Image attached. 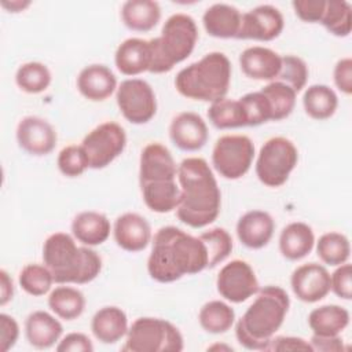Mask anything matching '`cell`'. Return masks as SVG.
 <instances>
[{
	"label": "cell",
	"mask_w": 352,
	"mask_h": 352,
	"mask_svg": "<svg viewBox=\"0 0 352 352\" xmlns=\"http://www.w3.org/2000/svg\"><path fill=\"white\" fill-rule=\"evenodd\" d=\"M58 352H92L94 345L88 336L82 333H70L56 345Z\"/></svg>",
	"instance_id": "cell-49"
},
{
	"label": "cell",
	"mask_w": 352,
	"mask_h": 352,
	"mask_svg": "<svg viewBox=\"0 0 352 352\" xmlns=\"http://www.w3.org/2000/svg\"><path fill=\"white\" fill-rule=\"evenodd\" d=\"M298 162L294 143L283 136L268 139L256 161V176L267 187L283 186Z\"/></svg>",
	"instance_id": "cell-8"
},
{
	"label": "cell",
	"mask_w": 352,
	"mask_h": 352,
	"mask_svg": "<svg viewBox=\"0 0 352 352\" xmlns=\"http://www.w3.org/2000/svg\"><path fill=\"white\" fill-rule=\"evenodd\" d=\"M320 23L329 33L346 37L352 29V7L345 0H326V8Z\"/></svg>",
	"instance_id": "cell-37"
},
{
	"label": "cell",
	"mask_w": 352,
	"mask_h": 352,
	"mask_svg": "<svg viewBox=\"0 0 352 352\" xmlns=\"http://www.w3.org/2000/svg\"><path fill=\"white\" fill-rule=\"evenodd\" d=\"M180 202L179 220L188 227L202 228L212 224L221 205V192L209 164L199 157L183 160L177 166Z\"/></svg>",
	"instance_id": "cell-2"
},
{
	"label": "cell",
	"mask_w": 352,
	"mask_h": 352,
	"mask_svg": "<svg viewBox=\"0 0 352 352\" xmlns=\"http://www.w3.org/2000/svg\"><path fill=\"white\" fill-rule=\"evenodd\" d=\"M201 327L210 334L228 331L235 322V311L220 300H212L202 305L198 314Z\"/></svg>",
	"instance_id": "cell-33"
},
{
	"label": "cell",
	"mask_w": 352,
	"mask_h": 352,
	"mask_svg": "<svg viewBox=\"0 0 352 352\" xmlns=\"http://www.w3.org/2000/svg\"><path fill=\"white\" fill-rule=\"evenodd\" d=\"M117 106L131 124H146L157 113V99L151 85L142 78L124 80L116 92Z\"/></svg>",
	"instance_id": "cell-11"
},
{
	"label": "cell",
	"mask_w": 352,
	"mask_h": 352,
	"mask_svg": "<svg viewBox=\"0 0 352 352\" xmlns=\"http://www.w3.org/2000/svg\"><path fill=\"white\" fill-rule=\"evenodd\" d=\"M312 351L319 352H341L344 351V342L340 336H316L314 334L309 341Z\"/></svg>",
	"instance_id": "cell-50"
},
{
	"label": "cell",
	"mask_w": 352,
	"mask_h": 352,
	"mask_svg": "<svg viewBox=\"0 0 352 352\" xmlns=\"http://www.w3.org/2000/svg\"><path fill=\"white\" fill-rule=\"evenodd\" d=\"M198 28L192 16L187 14L170 15L158 37L150 41L151 65L148 72L154 74L168 73L175 65L187 59L195 48Z\"/></svg>",
	"instance_id": "cell-6"
},
{
	"label": "cell",
	"mask_w": 352,
	"mask_h": 352,
	"mask_svg": "<svg viewBox=\"0 0 352 352\" xmlns=\"http://www.w3.org/2000/svg\"><path fill=\"white\" fill-rule=\"evenodd\" d=\"M241 11L227 3H216L206 8L202 23L206 33L217 38H235L241 26Z\"/></svg>",
	"instance_id": "cell-23"
},
{
	"label": "cell",
	"mask_w": 352,
	"mask_h": 352,
	"mask_svg": "<svg viewBox=\"0 0 352 352\" xmlns=\"http://www.w3.org/2000/svg\"><path fill=\"white\" fill-rule=\"evenodd\" d=\"M18 337V322L7 314H0V352H7L11 349L16 344Z\"/></svg>",
	"instance_id": "cell-46"
},
{
	"label": "cell",
	"mask_w": 352,
	"mask_h": 352,
	"mask_svg": "<svg viewBox=\"0 0 352 352\" xmlns=\"http://www.w3.org/2000/svg\"><path fill=\"white\" fill-rule=\"evenodd\" d=\"M230 82L231 62L219 51L183 67L175 78V87L182 96L210 103L226 98Z\"/></svg>",
	"instance_id": "cell-5"
},
{
	"label": "cell",
	"mask_w": 352,
	"mask_h": 352,
	"mask_svg": "<svg viewBox=\"0 0 352 352\" xmlns=\"http://www.w3.org/2000/svg\"><path fill=\"white\" fill-rule=\"evenodd\" d=\"M283 26L282 12L271 4H261L242 14L239 32L235 38L271 41L282 33Z\"/></svg>",
	"instance_id": "cell-13"
},
{
	"label": "cell",
	"mask_w": 352,
	"mask_h": 352,
	"mask_svg": "<svg viewBox=\"0 0 352 352\" xmlns=\"http://www.w3.org/2000/svg\"><path fill=\"white\" fill-rule=\"evenodd\" d=\"M125 129L114 121L98 125L81 142V147L92 169H103L110 165L125 150Z\"/></svg>",
	"instance_id": "cell-10"
},
{
	"label": "cell",
	"mask_w": 352,
	"mask_h": 352,
	"mask_svg": "<svg viewBox=\"0 0 352 352\" xmlns=\"http://www.w3.org/2000/svg\"><path fill=\"white\" fill-rule=\"evenodd\" d=\"M110 231V220L95 210L80 212L72 221L73 236L85 246L102 245L107 241Z\"/></svg>",
	"instance_id": "cell-25"
},
{
	"label": "cell",
	"mask_w": 352,
	"mask_h": 352,
	"mask_svg": "<svg viewBox=\"0 0 352 352\" xmlns=\"http://www.w3.org/2000/svg\"><path fill=\"white\" fill-rule=\"evenodd\" d=\"M116 243L126 252L144 250L151 242V227L139 213L126 212L117 217L113 228Z\"/></svg>",
	"instance_id": "cell-18"
},
{
	"label": "cell",
	"mask_w": 352,
	"mask_h": 352,
	"mask_svg": "<svg viewBox=\"0 0 352 352\" xmlns=\"http://www.w3.org/2000/svg\"><path fill=\"white\" fill-rule=\"evenodd\" d=\"M62 323L45 311H34L25 320V334L29 344L37 349H48L59 341Z\"/></svg>",
	"instance_id": "cell-24"
},
{
	"label": "cell",
	"mask_w": 352,
	"mask_h": 352,
	"mask_svg": "<svg viewBox=\"0 0 352 352\" xmlns=\"http://www.w3.org/2000/svg\"><path fill=\"white\" fill-rule=\"evenodd\" d=\"M239 66L245 76L258 81H275L282 66V56L267 47H249L239 55Z\"/></svg>",
	"instance_id": "cell-19"
},
{
	"label": "cell",
	"mask_w": 352,
	"mask_h": 352,
	"mask_svg": "<svg viewBox=\"0 0 352 352\" xmlns=\"http://www.w3.org/2000/svg\"><path fill=\"white\" fill-rule=\"evenodd\" d=\"M292 7L301 21L316 23L323 16L326 0H294L292 1Z\"/></svg>",
	"instance_id": "cell-45"
},
{
	"label": "cell",
	"mask_w": 352,
	"mask_h": 352,
	"mask_svg": "<svg viewBox=\"0 0 352 352\" xmlns=\"http://www.w3.org/2000/svg\"><path fill=\"white\" fill-rule=\"evenodd\" d=\"M177 176L176 162L168 150L161 143L147 144L140 154L139 162V183L175 180Z\"/></svg>",
	"instance_id": "cell-17"
},
{
	"label": "cell",
	"mask_w": 352,
	"mask_h": 352,
	"mask_svg": "<svg viewBox=\"0 0 352 352\" xmlns=\"http://www.w3.org/2000/svg\"><path fill=\"white\" fill-rule=\"evenodd\" d=\"M256 294L254 301L238 319L235 336L246 349L265 351L270 340L285 322L290 298L286 290L272 285L258 289Z\"/></svg>",
	"instance_id": "cell-3"
},
{
	"label": "cell",
	"mask_w": 352,
	"mask_h": 352,
	"mask_svg": "<svg viewBox=\"0 0 352 352\" xmlns=\"http://www.w3.org/2000/svg\"><path fill=\"white\" fill-rule=\"evenodd\" d=\"M124 25L135 32H148L161 19V7L154 0H128L121 7Z\"/></svg>",
	"instance_id": "cell-28"
},
{
	"label": "cell",
	"mask_w": 352,
	"mask_h": 352,
	"mask_svg": "<svg viewBox=\"0 0 352 352\" xmlns=\"http://www.w3.org/2000/svg\"><path fill=\"white\" fill-rule=\"evenodd\" d=\"M265 351H275V352H285V351H312V346L308 341L301 337H292V336H278L272 337L265 348Z\"/></svg>",
	"instance_id": "cell-47"
},
{
	"label": "cell",
	"mask_w": 352,
	"mask_h": 352,
	"mask_svg": "<svg viewBox=\"0 0 352 352\" xmlns=\"http://www.w3.org/2000/svg\"><path fill=\"white\" fill-rule=\"evenodd\" d=\"M30 6L29 0H3L1 7L6 8L8 12H21Z\"/></svg>",
	"instance_id": "cell-52"
},
{
	"label": "cell",
	"mask_w": 352,
	"mask_h": 352,
	"mask_svg": "<svg viewBox=\"0 0 352 352\" xmlns=\"http://www.w3.org/2000/svg\"><path fill=\"white\" fill-rule=\"evenodd\" d=\"M183 348V336L175 324L161 318L144 316L131 324L121 349L125 352H180Z\"/></svg>",
	"instance_id": "cell-7"
},
{
	"label": "cell",
	"mask_w": 352,
	"mask_h": 352,
	"mask_svg": "<svg viewBox=\"0 0 352 352\" xmlns=\"http://www.w3.org/2000/svg\"><path fill=\"white\" fill-rule=\"evenodd\" d=\"M275 221L264 210H249L236 223V236L249 249H261L271 241Z\"/></svg>",
	"instance_id": "cell-20"
},
{
	"label": "cell",
	"mask_w": 352,
	"mask_h": 352,
	"mask_svg": "<svg viewBox=\"0 0 352 352\" xmlns=\"http://www.w3.org/2000/svg\"><path fill=\"white\" fill-rule=\"evenodd\" d=\"M146 206L155 213H169L179 206L180 187L176 180L151 182L140 186Z\"/></svg>",
	"instance_id": "cell-30"
},
{
	"label": "cell",
	"mask_w": 352,
	"mask_h": 352,
	"mask_svg": "<svg viewBox=\"0 0 352 352\" xmlns=\"http://www.w3.org/2000/svg\"><path fill=\"white\" fill-rule=\"evenodd\" d=\"M56 164H58L59 172L67 177H77L89 168L88 158L81 144L80 146L70 144L63 147L59 151Z\"/></svg>",
	"instance_id": "cell-43"
},
{
	"label": "cell",
	"mask_w": 352,
	"mask_h": 352,
	"mask_svg": "<svg viewBox=\"0 0 352 352\" xmlns=\"http://www.w3.org/2000/svg\"><path fill=\"white\" fill-rule=\"evenodd\" d=\"M114 62L125 76H138L148 72L151 65L150 41L138 37L124 40L116 50Z\"/></svg>",
	"instance_id": "cell-22"
},
{
	"label": "cell",
	"mask_w": 352,
	"mask_h": 352,
	"mask_svg": "<svg viewBox=\"0 0 352 352\" xmlns=\"http://www.w3.org/2000/svg\"><path fill=\"white\" fill-rule=\"evenodd\" d=\"M18 282H19V286L28 294L38 297L50 292L54 283V276L47 265L28 264L21 270Z\"/></svg>",
	"instance_id": "cell-39"
},
{
	"label": "cell",
	"mask_w": 352,
	"mask_h": 352,
	"mask_svg": "<svg viewBox=\"0 0 352 352\" xmlns=\"http://www.w3.org/2000/svg\"><path fill=\"white\" fill-rule=\"evenodd\" d=\"M216 287L219 294L231 302L239 304L254 296L260 286L250 264L243 260H232L217 274Z\"/></svg>",
	"instance_id": "cell-12"
},
{
	"label": "cell",
	"mask_w": 352,
	"mask_h": 352,
	"mask_svg": "<svg viewBox=\"0 0 352 352\" xmlns=\"http://www.w3.org/2000/svg\"><path fill=\"white\" fill-rule=\"evenodd\" d=\"M77 88L85 99L102 102L117 91V78L107 66L94 63L78 73Z\"/></svg>",
	"instance_id": "cell-21"
},
{
	"label": "cell",
	"mask_w": 352,
	"mask_h": 352,
	"mask_svg": "<svg viewBox=\"0 0 352 352\" xmlns=\"http://www.w3.org/2000/svg\"><path fill=\"white\" fill-rule=\"evenodd\" d=\"M208 118L217 129L246 126V118L239 100L221 98L210 103Z\"/></svg>",
	"instance_id": "cell-34"
},
{
	"label": "cell",
	"mask_w": 352,
	"mask_h": 352,
	"mask_svg": "<svg viewBox=\"0 0 352 352\" xmlns=\"http://www.w3.org/2000/svg\"><path fill=\"white\" fill-rule=\"evenodd\" d=\"M91 330L102 344H114L128 333L126 314L114 305L103 307L94 315Z\"/></svg>",
	"instance_id": "cell-26"
},
{
	"label": "cell",
	"mask_w": 352,
	"mask_h": 352,
	"mask_svg": "<svg viewBox=\"0 0 352 352\" xmlns=\"http://www.w3.org/2000/svg\"><path fill=\"white\" fill-rule=\"evenodd\" d=\"M199 238L206 246V252L209 257L208 268L216 267L217 264L224 261L232 252L231 235L224 228H220V227L212 228L209 231L202 232Z\"/></svg>",
	"instance_id": "cell-40"
},
{
	"label": "cell",
	"mask_w": 352,
	"mask_h": 352,
	"mask_svg": "<svg viewBox=\"0 0 352 352\" xmlns=\"http://www.w3.org/2000/svg\"><path fill=\"white\" fill-rule=\"evenodd\" d=\"M302 106L305 113L314 120L330 118L338 106V98L334 89L324 84L309 85L302 95Z\"/></svg>",
	"instance_id": "cell-31"
},
{
	"label": "cell",
	"mask_w": 352,
	"mask_h": 352,
	"mask_svg": "<svg viewBox=\"0 0 352 352\" xmlns=\"http://www.w3.org/2000/svg\"><path fill=\"white\" fill-rule=\"evenodd\" d=\"M316 254L327 265H341L351 256L349 239L341 232H326L316 242Z\"/></svg>",
	"instance_id": "cell-36"
},
{
	"label": "cell",
	"mask_w": 352,
	"mask_h": 352,
	"mask_svg": "<svg viewBox=\"0 0 352 352\" xmlns=\"http://www.w3.org/2000/svg\"><path fill=\"white\" fill-rule=\"evenodd\" d=\"M330 290L342 300L352 298V265L349 263L338 265L330 275Z\"/></svg>",
	"instance_id": "cell-44"
},
{
	"label": "cell",
	"mask_w": 352,
	"mask_h": 352,
	"mask_svg": "<svg viewBox=\"0 0 352 352\" xmlns=\"http://www.w3.org/2000/svg\"><path fill=\"white\" fill-rule=\"evenodd\" d=\"M43 261L52 272L54 282L60 285L88 283L102 271L100 256L89 246H77L66 232H55L45 239Z\"/></svg>",
	"instance_id": "cell-4"
},
{
	"label": "cell",
	"mask_w": 352,
	"mask_h": 352,
	"mask_svg": "<svg viewBox=\"0 0 352 352\" xmlns=\"http://www.w3.org/2000/svg\"><path fill=\"white\" fill-rule=\"evenodd\" d=\"M51 72L41 62H26L15 73L16 85L26 94H40L51 84Z\"/></svg>",
	"instance_id": "cell-38"
},
{
	"label": "cell",
	"mask_w": 352,
	"mask_h": 352,
	"mask_svg": "<svg viewBox=\"0 0 352 352\" xmlns=\"http://www.w3.org/2000/svg\"><path fill=\"white\" fill-rule=\"evenodd\" d=\"M315 245V235L312 228L302 223L294 221L287 224L279 235V250L282 256L290 261L304 258L311 253Z\"/></svg>",
	"instance_id": "cell-27"
},
{
	"label": "cell",
	"mask_w": 352,
	"mask_h": 352,
	"mask_svg": "<svg viewBox=\"0 0 352 352\" xmlns=\"http://www.w3.org/2000/svg\"><path fill=\"white\" fill-rule=\"evenodd\" d=\"M290 286L300 301L316 302L330 293V274L318 263H307L293 271Z\"/></svg>",
	"instance_id": "cell-15"
},
{
	"label": "cell",
	"mask_w": 352,
	"mask_h": 352,
	"mask_svg": "<svg viewBox=\"0 0 352 352\" xmlns=\"http://www.w3.org/2000/svg\"><path fill=\"white\" fill-rule=\"evenodd\" d=\"M260 92L267 98L272 118L271 121H280L292 114L296 106V92L282 81H270Z\"/></svg>",
	"instance_id": "cell-35"
},
{
	"label": "cell",
	"mask_w": 352,
	"mask_h": 352,
	"mask_svg": "<svg viewBox=\"0 0 352 352\" xmlns=\"http://www.w3.org/2000/svg\"><path fill=\"white\" fill-rule=\"evenodd\" d=\"M349 324V312L336 304L322 305L311 311L308 326L316 336H340Z\"/></svg>",
	"instance_id": "cell-29"
},
{
	"label": "cell",
	"mask_w": 352,
	"mask_h": 352,
	"mask_svg": "<svg viewBox=\"0 0 352 352\" xmlns=\"http://www.w3.org/2000/svg\"><path fill=\"white\" fill-rule=\"evenodd\" d=\"M48 307L60 319L73 320L84 312L85 297L76 287L58 286L48 296Z\"/></svg>",
	"instance_id": "cell-32"
},
{
	"label": "cell",
	"mask_w": 352,
	"mask_h": 352,
	"mask_svg": "<svg viewBox=\"0 0 352 352\" xmlns=\"http://www.w3.org/2000/svg\"><path fill=\"white\" fill-rule=\"evenodd\" d=\"M308 74V66L300 56L285 55L282 56V66L275 80L287 84L297 94L305 87Z\"/></svg>",
	"instance_id": "cell-41"
},
{
	"label": "cell",
	"mask_w": 352,
	"mask_h": 352,
	"mask_svg": "<svg viewBox=\"0 0 352 352\" xmlns=\"http://www.w3.org/2000/svg\"><path fill=\"white\" fill-rule=\"evenodd\" d=\"M169 138L177 148L183 151H197L208 142V125L199 114L183 111L170 121Z\"/></svg>",
	"instance_id": "cell-16"
},
{
	"label": "cell",
	"mask_w": 352,
	"mask_h": 352,
	"mask_svg": "<svg viewBox=\"0 0 352 352\" xmlns=\"http://www.w3.org/2000/svg\"><path fill=\"white\" fill-rule=\"evenodd\" d=\"M56 132L44 118L26 116L16 125V142L30 155L41 157L50 154L56 146Z\"/></svg>",
	"instance_id": "cell-14"
},
{
	"label": "cell",
	"mask_w": 352,
	"mask_h": 352,
	"mask_svg": "<svg viewBox=\"0 0 352 352\" xmlns=\"http://www.w3.org/2000/svg\"><path fill=\"white\" fill-rule=\"evenodd\" d=\"M333 78L336 87L344 92L345 95H351L352 92V59L342 58L340 59L333 72Z\"/></svg>",
	"instance_id": "cell-48"
},
{
	"label": "cell",
	"mask_w": 352,
	"mask_h": 352,
	"mask_svg": "<svg viewBox=\"0 0 352 352\" xmlns=\"http://www.w3.org/2000/svg\"><path fill=\"white\" fill-rule=\"evenodd\" d=\"M209 257L199 236H192L175 226L161 227L153 238L147 271L160 283L179 280L208 268Z\"/></svg>",
	"instance_id": "cell-1"
},
{
	"label": "cell",
	"mask_w": 352,
	"mask_h": 352,
	"mask_svg": "<svg viewBox=\"0 0 352 352\" xmlns=\"http://www.w3.org/2000/svg\"><path fill=\"white\" fill-rule=\"evenodd\" d=\"M254 158V144L246 135H224L212 150V164L217 173L228 180L248 173Z\"/></svg>",
	"instance_id": "cell-9"
},
{
	"label": "cell",
	"mask_w": 352,
	"mask_h": 352,
	"mask_svg": "<svg viewBox=\"0 0 352 352\" xmlns=\"http://www.w3.org/2000/svg\"><path fill=\"white\" fill-rule=\"evenodd\" d=\"M246 118V126H257L271 121V107L267 98L260 92H249L238 99Z\"/></svg>",
	"instance_id": "cell-42"
},
{
	"label": "cell",
	"mask_w": 352,
	"mask_h": 352,
	"mask_svg": "<svg viewBox=\"0 0 352 352\" xmlns=\"http://www.w3.org/2000/svg\"><path fill=\"white\" fill-rule=\"evenodd\" d=\"M14 296V285L6 270H0V305L4 307Z\"/></svg>",
	"instance_id": "cell-51"
}]
</instances>
